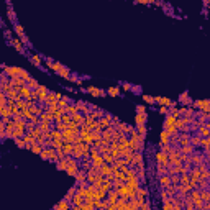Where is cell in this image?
<instances>
[{"label": "cell", "mask_w": 210, "mask_h": 210, "mask_svg": "<svg viewBox=\"0 0 210 210\" xmlns=\"http://www.w3.org/2000/svg\"><path fill=\"white\" fill-rule=\"evenodd\" d=\"M158 181V187H168L169 184H171V179H169L168 174H163V176H158L156 177Z\"/></svg>", "instance_id": "8992f818"}, {"label": "cell", "mask_w": 210, "mask_h": 210, "mask_svg": "<svg viewBox=\"0 0 210 210\" xmlns=\"http://www.w3.org/2000/svg\"><path fill=\"white\" fill-rule=\"evenodd\" d=\"M86 174L87 172L86 171H82V169H77V172H76V181H77V182H84V181H86Z\"/></svg>", "instance_id": "44dd1931"}, {"label": "cell", "mask_w": 210, "mask_h": 210, "mask_svg": "<svg viewBox=\"0 0 210 210\" xmlns=\"http://www.w3.org/2000/svg\"><path fill=\"white\" fill-rule=\"evenodd\" d=\"M154 171L158 176H163V174H168V164H163V163H156L154 166Z\"/></svg>", "instance_id": "9c48e42d"}, {"label": "cell", "mask_w": 210, "mask_h": 210, "mask_svg": "<svg viewBox=\"0 0 210 210\" xmlns=\"http://www.w3.org/2000/svg\"><path fill=\"white\" fill-rule=\"evenodd\" d=\"M18 94H20V97H23V99H28V97H30V94H31V89L25 84V86H23V87L18 90Z\"/></svg>", "instance_id": "9a60e30c"}, {"label": "cell", "mask_w": 210, "mask_h": 210, "mask_svg": "<svg viewBox=\"0 0 210 210\" xmlns=\"http://www.w3.org/2000/svg\"><path fill=\"white\" fill-rule=\"evenodd\" d=\"M179 149L182 154H191V153L195 151V148H194L192 144H184V146H179Z\"/></svg>", "instance_id": "e0dca14e"}, {"label": "cell", "mask_w": 210, "mask_h": 210, "mask_svg": "<svg viewBox=\"0 0 210 210\" xmlns=\"http://www.w3.org/2000/svg\"><path fill=\"white\" fill-rule=\"evenodd\" d=\"M3 35H5V38L12 39V31H10V30H5V31H3Z\"/></svg>", "instance_id": "7dc6e473"}, {"label": "cell", "mask_w": 210, "mask_h": 210, "mask_svg": "<svg viewBox=\"0 0 210 210\" xmlns=\"http://www.w3.org/2000/svg\"><path fill=\"white\" fill-rule=\"evenodd\" d=\"M30 61L35 64V66L41 67V58H39L38 54H30Z\"/></svg>", "instance_id": "4dcf8cb0"}, {"label": "cell", "mask_w": 210, "mask_h": 210, "mask_svg": "<svg viewBox=\"0 0 210 210\" xmlns=\"http://www.w3.org/2000/svg\"><path fill=\"white\" fill-rule=\"evenodd\" d=\"M18 76H20V77H23V79H25V80H28V79L31 77V76L28 74V72H26L25 69H22V71H20V74H18Z\"/></svg>", "instance_id": "b9f144b4"}, {"label": "cell", "mask_w": 210, "mask_h": 210, "mask_svg": "<svg viewBox=\"0 0 210 210\" xmlns=\"http://www.w3.org/2000/svg\"><path fill=\"white\" fill-rule=\"evenodd\" d=\"M48 67H49V69H52L54 72H58V71L63 67V64L58 63V61H51V59H48Z\"/></svg>", "instance_id": "5bb4252c"}, {"label": "cell", "mask_w": 210, "mask_h": 210, "mask_svg": "<svg viewBox=\"0 0 210 210\" xmlns=\"http://www.w3.org/2000/svg\"><path fill=\"white\" fill-rule=\"evenodd\" d=\"M8 18H10V22H17V15H15V12L12 8L10 3H8Z\"/></svg>", "instance_id": "60d3db41"}, {"label": "cell", "mask_w": 210, "mask_h": 210, "mask_svg": "<svg viewBox=\"0 0 210 210\" xmlns=\"http://www.w3.org/2000/svg\"><path fill=\"white\" fill-rule=\"evenodd\" d=\"M71 120L74 123H77V125H80L82 123V120H84V115L80 113V112H77V113H74V115H71Z\"/></svg>", "instance_id": "603a6c76"}, {"label": "cell", "mask_w": 210, "mask_h": 210, "mask_svg": "<svg viewBox=\"0 0 210 210\" xmlns=\"http://www.w3.org/2000/svg\"><path fill=\"white\" fill-rule=\"evenodd\" d=\"M179 102H181V103H184V105H191L194 100L191 99V97H189L187 92H184V94H181V97H179Z\"/></svg>", "instance_id": "2e32d148"}, {"label": "cell", "mask_w": 210, "mask_h": 210, "mask_svg": "<svg viewBox=\"0 0 210 210\" xmlns=\"http://www.w3.org/2000/svg\"><path fill=\"white\" fill-rule=\"evenodd\" d=\"M166 191H168V194H169V197L174 195V194L177 192V185H176V184H169L168 187H166Z\"/></svg>", "instance_id": "e575fe53"}, {"label": "cell", "mask_w": 210, "mask_h": 210, "mask_svg": "<svg viewBox=\"0 0 210 210\" xmlns=\"http://www.w3.org/2000/svg\"><path fill=\"white\" fill-rule=\"evenodd\" d=\"M77 105H76V102L74 103H67L66 105V113H69V115H74V113H77Z\"/></svg>", "instance_id": "ac0fdd59"}, {"label": "cell", "mask_w": 210, "mask_h": 210, "mask_svg": "<svg viewBox=\"0 0 210 210\" xmlns=\"http://www.w3.org/2000/svg\"><path fill=\"white\" fill-rule=\"evenodd\" d=\"M26 86L30 87L31 90H35V89H38V86H39V84H38V80H36V79H33V77H30V79L26 80Z\"/></svg>", "instance_id": "1f68e13d"}, {"label": "cell", "mask_w": 210, "mask_h": 210, "mask_svg": "<svg viewBox=\"0 0 210 210\" xmlns=\"http://www.w3.org/2000/svg\"><path fill=\"white\" fill-rule=\"evenodd\" d=\"M87 92H89L90 95H94V97H103L105 94H107L105 90H102V89H97V87H89Z\"/></svg>", "instance_id": "30bf717a"}, {"label": "cell", "mask_w": 210, "mask_h": 210, "mask_svg": "<svg viewBox=\"0 0 210 210\" xmlns=\"http://www.w3.org/2000/svg\"><path fill=\"white\" fill-rule=\"evenodd\" d=\"M154 102L159 103V105H166V107H176V102H172L171 99H168V97H154Z\"/></svg>", "instance_id": "7a4b0ae2"}, {"label": "cell", "mask_w": 210, "mask_h": 210, "mask_svg": "<svg viewBox=\"0 0 210 210\" xmlns=\"http://www.w3.org/2000/svg\"><path fill=\"white\" fill-rule=\"evenodd\" d=\"M76 192H77V185H74V187H71L69 191H67V194H66V197H64V199L71 202V200H72V197L76 195Z\"/></svg>", "instance_id": "484cf974"}, {"label": "cell", "mask_w": 210, "mask_h": 210, "mask_svg": "<svg viewBox=\"0 0 210 210\" xmlns=\"http://www.w3.org/2000/svg\"><path fill=\"white\" fill-rule=\"evenodd\" d=\"M143 100L146 103H154V97H151V95H143Z\"/></svg>", "instance_id": "ee69618b"}, {"label": "cell", "mask_w": 210, "mask_h": 210, "mask_svg": "<svg viewBox=\"0 0 210 210\" xmlns=\"http://www.w3.org/2000/svg\"><path fill=\"white\" fill-rule=\"evenodd\" d=\"M52 208H54V210H69V208H71V202L66 200V199H63L61 202H59V204H56Z\"/></svg>", "instance_id": "ba28073f"}, {"label": "cell", "mask_w": 210, "mask_h": 210, "mask_svg": "<svg viewBox=\"0 0 210 210\" xmlns=\"http://www.w3.org/2000/svg\"><path fill=\"white\" fill-rule=\"evenodd\" d=\"M146 118H148L146 113H136L135 122H136V125H143V123H146Z\"/></svg>", "instance_id": "ffe728a7"}, {"label": "cell", "mask_w": 210, "mask_h": 210, "mask_svg": "<svg viewBox=\"0 0 210 210\" xmlns=\"http://www.w3.org/2000/svg\"><path fill=\"white\" fill-rule=\"evenodd\" d=\"M54 95H56V99H63V94H61V92H54Z\"/></svg>", "instance_id": "681fc988"}, {"label": "cell", "mask_w": 210, "mask_h": 210, "mask_svg": "<svg viewBox=\"0 0 210 210\" xmlns=\"http://www.w3.org/2000/svg\"><path fill=\"white\" fill-rule=\"evenodd\" d=\"M136 133L138 135H141V136H146V123H143V125H136Z\"/></svg>", "instance_id": "836d02e7"}, {"label": "cell", "mask_w": 210, "mask_h": 210, "mask_svg": "<svg viewBox=\"0 0 210 210\" xmlns=\"http://www.w3.org/2000/svg\"><path fill=\"white\" fill-rule=\"evenodd\" d=\"M77 166H67L66 168V172H67V174H69V176H72V177H74L76 176V172H77Z\"/></svg>", "instance_id": "f35d334b"}, {"label": "cell", "mask_w": 210, "mask_h": 210, "mask_svg": "<svg viewBox=\"0 0 210 210\" xmlns=\"http://www.w3.org/2000/svg\"><path fill=\"white\" fill-rule=\"evenodd\" d=\"M103 156V163H108V164H112L115 161V158L110 154V153H105V154H102Z\"/></svg>", "instance_id": "74e56055"}, {"label": "cell", "mask_w": 210, "mask_h": 210, "mask_svg": "<svg viewBox=\"0 0 210 210\" xmlns=\"http://www.w3.org/2000/svg\"><path fill=\"white\" fill-rule=\"evenodd\" d=\"M161 7H163V8L166 10V13H168V15H172V7H169V3H163Z\"/></svg>", "instance_id": "7bdbcfd3"}, {"label": "cell", "mask_w": 210, "mask_h": 210, "mask_svg": "<svg viewBox=\"0 0 210 210\" xmlns=\"http://www.w3.org/2000/svg\"><path fill=\"white\" fill-rule=\"evenodd\" d=\"M192 108L195 110H202V112H210V102L208 100H195V102L191 103Z\"/></svg>", "instance_id": "6da1fadb"}, {"label": "cell", "mask_w": 210, "mask_h": 210, "mask_svg": "<svg viewBox=\"0 0 210 210\" xmlns=\"http://www.w3.org/2000/svg\"><path fill=\"white\" fill-rule=\"evenodd\" d=\"M174 122H176V117H172V115L168 112V113H166V120H164V128H168L169 125H172Z\"/></svg>", "instance_id": "f1b7e54d"}, {"label": "cell", "mask_w": 210, "mask_h": 210, "mask_svg": "<svg viewBox=\"0 0 210 210\" xmlns=\"http://www.w3.org/2000/svg\"><path fill=\"white\" fill-rule=\"evenodd\" d=\"M22 138H23V141H25V146H26V144H31V143L35 141V136H33V133H31V131L25 133V135H23Z\"/></svg>", "instance_id": "d6986e66"}, {"label": "cell", "mask_w": 210, "mask_h": 210, "mask_svg": "<svg viewBox=\"0 0 210 210\" xmlns=\"http://www.w3.org/2000/svg\"><path fill=\"white\" fill-rule=\"evenodd\" d=\"M199 148H204L205 151H208V148H210V138H200Z\"/></svg>", "instance_id": "83f0119b"}, {"label": "cell", "mask_w": 210, "mask_h": 210, "mask_svg": "<svg viewBox=\"0 0 210 210\" xmlns=\"http://www.w3.org/2000/svg\"><path fill=\"white\" fill-rule=\"evenodd\" d=\"M5 95H7V99H18V90H17V89H13V87H12L10 89V90L8 92H5Z\"/></svg>", "instance_id": "f546056e"}, {"label": "cell", "mask_w": 210, "mask_h": 210, "mask_svg": "<svg viewBox=\"0 0 210 210\" xmlns=\"http://www.w3.org/2000/svg\"><path fill=\"white\" fill-rule=\"evenodd\" d=\"M153 158H154L156 163H163V164H168V161H169V154H166L163 151H156Z\"/></svg>", "instance_id": "277c9868"}, {"label": "cell", "mask_w": 210, "mask_h": 210, "mask_svg": "<svg viewBox=\"0 0 210 210\" xmlns=\"http://www.w3.org/2000/svg\"><path fill=\"white\" fill-rule=\"evenodd\" d=\"M56 164H58V169H59V171H66V168H67V156L63 158V159H59Z\"/></svg>", "instance_id": "d4e9b609"}, {"label": "cell", "mask_w": 210, "mask_h": 210, "mask_svg": "<svg viewBox=\"0 0 210 210\" xmlns=\"http://www.w3.org/2000/svg\"><path fill=\"white\" fill-rule=\"evenodd\" d=\"M195 133H197L199 136H202V138H210V128H208L205 123H200V127L197 128Z\"/></svg>", "instance_id": "3957f363"}, {"label": "cell", "mask_w": 210, "mask_h": 210, "mask_svg": "<svg viewBox=\"0 0 210 210\" xmlns=\"http://www.w3.org/2000/svg\"><path fill=\"white\" fill-rule=\"evenodd\" d=\"M169 179H171V184H176V185L181 184V176L179 174H171V176H169Z\"/></svg>", "instance_id": "8d00e7d4"}, {"label": "cell", "mask_w": 210, "mask_h": 210, "mask_svg": "<svg viewBox=\"0 0 210 210\" xmlns=\"http://www.w3.org/2000/svg\"><path fill=\"white\" fill-rule=\"evenodd\" d=\"M15 31H17V35L20 36V41H22L23 44H30V41H28V38L25 36V33H23V26L20 25V23H17V25H15Z\"/></svg>", "instance_id": "5b68a950"}, {"label": "cell", "mask_w": 210, "mask_h": 210, "mask_svg": "<svg viewBox=\"0 0 210 210\" xmlns=\"http://www.w3.org/2000/svg\"><path fill=\"white\" fill-rule=\"evenodd\" d=\"M58 74H59V76H61V77H63V79H69V76H71V71H69V69H67V67H64V66H63V67H61V69H59V71H58Z\"/></svg>", "instance_id": "4316f807"}, {"label": "cell", "mask_w": 210, "mask_h": 210, "mask_svg": "<svg viewBox=\"0 0 210 210\" xmlns=\"http://www.w3.org/2000/svg\"><path fill=\"white\" fill-rule=\"evenodd\" d=\"M0 118H2V115H0Z\"/></svg>", "instance_id": "816d5d0a"}, {"label": "cell", "mask_w": 210, "mask_h": 210, "mask_svg": "<svg viewBox=\"0 0 210 210\" xmlns=\"http://www.w3.org/2000/svg\"><path fill=\"white\" fill-rule=\"evenodd\" d=\"M208 179H204V177H200L199 181L195 182V189H199V191H202V189H208Z\"/></svg>", "instance_id": "8fae6325"}, {"label": "cell", "mask_w": 210, "mask_h": 210, "mask_svg": "<svg viewBox=\"0 0 210 210\" xmlns=\"http://www.w3.org/2000/svg\"><path fill=\"white\" fill-rule=\"evenodd\" d=\"M43 148H44L43 144H39V143H36V141H33V143H31V148H30V149H31V151L35 153V154H39Z\"/></svg>", "instance_id": "7402d4cb"}, {"label": "cell", "mask_w": 210, "mask_h": 210, "mask_svg": "<svg viewBox=\"0 0 210 210\" xmlns=\"http://www.w3.org/2000/svg\"><path fill=\"white\" fill-rule=\"evenodd\" d=\"M169 112V107H166V105H161V108H159V113L161 115H166Z\"/></svg>", "instance_id": "bcb514c9"}, {"label": "cell", "mask_w": 210, "mask_h": 210, "mask_svg": "<svg viewBox=\"0 0 210 210\" xmlns=\"http://www.w3.org/2000/svg\"><path fill=\"white\" fill-rule=\"evenodd\" d=\"M136 113H146V107L144 105H138L136 107Z\"/></svg>", "instance_id": "f6af8a7d"}, {"label": "cell", "mask_w": 210, "mask_h": 210, "mask_svg": "<svg viewBox=\"0 0 210 210\" xmlns=\"http://www.w3.org/2000/svg\"><path fill=\"white\" fill-rule=\"evenodd\" d=\"M107 94L112 95V97H117V95L120 94V89H118V87H110V89L107 90Z\"/></svg>", "instance_id": "ab89813d"}, {"label": "cell", "mask_w": 210, "mask_h": 210, "mask_svg": "<svg viewBox=\"0 0 210 210\" xmlns=\"http://www.w3.org/2000/svg\"><path fill=\"white\" fill-rule=\"evenodd\" d=\"M49 156H51V148H49V146H48V148H43L41 153H39V158H43V159H49Z\"/></svg>", "instance_id": "d6a6232c"}, {"label": "cell", "mask_w": 210, "mask_h": 210, "mask_svg": "<svg viewBox=\"0 0 210 210\" xmlns=\"http://www.w3.org/2000/svg\"><path fill=\"white\" fill-rule=\"evenodd\" d=\"M90 164H92V166H102V164H103V156L102 154H97L94 158H90Z\"/></svg>", "instance_id": "4fadbf2b"}, {"label": "cell", "mask_w": 210, "mask_h": 210, "mask_svg": "<svg viewBox=\"0 0 210 210\" xmlns=\"http://www.w3.org/2000/svg\"><path fill=\"white\" fill-rule=\"evenodd\" d=\"M2 67H3V71L7 72V76H8V77L18 76V74H20V71H22V67H17V66H13V67H10V66H2Z\"/></svg>", "instance_id": "52a82bcc"}, {"label": "cell", "mask_w": 210, "mask_h": 210, "mask_svg": "<svg viewBox=\"0 0 210 210\" xmlns=\"http://www.w3.org/2000/svg\"><path fill=\"white\" fill-rule=\"evenodd\" d=\"M163 208L164 210H174V204L171 202V199H168V200L163 202Z\"/></svg>", "instance_id": "d590c367"}, {"label": "cell", "mask_w": 210, "mask_h": 210, "mask_svg": "<svg viewBox=\"0 0 210 210\" xmlns=\"http://www.w3.org/2000/svg\"><path fill=\"white\" fill-rule=\"evenodd\" d=\"M10 44H13V48H15V49H17V51L23 52V54H26V51H25V48L22 46V43H20V39H15V38H12Z\"/></svg>", "instance_id": "7c38bea8"}, {"label": "cell", "mask_w": 210, "mask_h": 210, "mask_svg": "<svg viewBox=\"0 0 210 210\" xmlns=\"http://www.w3.org/2000/svg\"><path fill=\"white\" fill-rule=\"evenodd\" d=\"M148 3H154V0H146V5Z\"/></svg>", "instance_id": "f907efd6"}, {"label": "cell", "mask_w": 210, "mask_h": 210, "mask_svg": "<svg viewBox=\"0 0 210 210\" xmlns=\"http://www.w3.org/2000/svg\"><path fill=\"white\" fill-rule=\"evenodd\" d=\"M130 89H131L130 84H123V90H130Z\"/></svg>", "instance_id": "c3c4849f"}, {"label": "cell", "mask_w": 210, "mask_h": 210, "mask_svg": "<svg viewBox=\"0 0 210 210\" xmlns=\"http://www.w3.org/2000/svg\"><path fill=\"white\" fill-rule=\"evenodd\" d=\"M169 138H171V135L168 133V130H163V131H161V141H159V143L161 144H166V143H169Z\"/></svg>", "instance_id": "cb8c5ba5"}]
</instances>
